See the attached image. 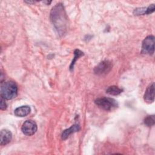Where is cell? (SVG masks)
Segmentation results:
<instances>
[{"mask_svg": "<svg viewBox=\"0 0 155 155\" xmlns=\"http://www.w3.org/2000/svg\"><path fill=\"white\" fill-rule=\"evenodd\" d=\"M50 19L58 34L61 36L65 34L68 27V17L62 4L58 3L51 8Z\"/></svg>", "mask_w": 155, "mask_h": 155, "instance_id": "6da1fadb", "label": "cell"}, {"mask_svg": "<svg viewBox=\"0 0 155 155\" xmlns=\"http://www.w3.org/2000/svg\"><path fill=\"white\" fill-rule=\"evenodd\" d=\"M0 93L3 99L11 100L17 96L18 87L13 81L4 82L1 85Z\"/></svg>", "mask_w": 155, "mask_h": 155, "instance_id": "7a4b0ae2", "label": "cell"}, {"mask_svg": "<svg viewBox=\"0 0 155 155\" xmlns=\"http://www.w3.org/2000/svg\"><path fill=\"white\" fill-rule=\"evenodd\" d=\"M94 103L100 108L105 111H111L117 107V103L114 99L107 97L97 98Z\"/></svg>", "mask_w": 155, "mask_h": 155, "instance_id": "3957f363", "label": "cell"}, {"mask_svg": "<svg viewBox=\"0 0 155 155\" xmlns=\"http://www.w3.org/2000/svg\"><path fill=\"white\" fill-rule=\"evenodd\" d=\"M154 37L153 35L146 37L143 42L142 45V53L144 54H153L154 51Z\"/></svg>", "mask_w": 155, "mask_h": 155, "instance_id": "277c9868", "label": "cell"}, {"mask_svg": "<svg viewBox=\"0 0 155 155\" xmlns=\"http://www.w3.org/2000/svg\"><path fill=\"white\" fill-rule=\"evenodd\" d=\"M112 68V64L108 60L99 63L94 68V72L97 75H105Z\"/></svg>", "mask_w": 155, "mask_h": 155, "instance_id": "5b68a950", "label": "cell"}, {"mask_svg": "<svg viewBox=\"0 0 155 155\" xmlns=\"http://www.w3.org/2000/svg\"><path fill=\"white\" fill-rule=\"evenodd\" d=\"M22 132L26 136H32L37 131V125L32 120H27L24 122L21 127Z\"/></svg>", "mask_w": 155, "mask_h": 155, "instance_id": "8992f818", "label": "cell"}, {"mask_svg": "<svg viewBox=\"0 0 155 155\" xmlns=\"http://www.w3.org/2000/svg\"><path fill=\"white\" fill-rule=\"evenodd\" d=\"M144 101L147 103H153L154 100V83L152 82L146 89L143 95Z\"/></svg>", "mask_w": 155, "mask_h": 155, "instance_id": "52a82bcc", "label": "cell"}, {"mask_svg": "<svg viewBox=\"0 0 155 155\" xmlns=\"http://www.w3.org/2000/svg\"><path fill=\"white\" fill-rule=\"evenodd\" d=\"M12 134L10 131L7 129H3L0 133V144L1 145H5L8 144L12 140Z\"/></svg>", "mask_w": 155, "mask_h": 155, "instance_id": "ba28073f", "label": "cell"}, {"mask_svg": "<svg viewBox=\"0 0 155 155\" xmlns=\"http://www.w3.org/2000/svg\"><path fill=\"white\" fill-rule=\"evenodd\" d=\"M30 107L28 105H23L16 108L14 111V114L18 117H25L30 113Z\"/></svg>", "mask_w": 155, "mask_h": 155, "instance_id": "9c48e42d", "label": "cell"}, {"mask_svg": "<svg viewBox=\"0 0 155 155\" xmlns=\"http://www.w3.org/2000/svg\"><path fill=\"white\" fill-rule=\"evenodd\" d=\"M80 130V126L79 124H74L71 125L69 128L65 130L61 135V138L62 140L67 139L70 134L74 133L76 131H78Z\"/></svg>", "mask_w": 155, "mask_h": 155, "instance_id": "30bf717a", "label": "cell"}, {"mask_svg": "<svg viewBox=\"0 0 155 155\" xmlns=\"http://www.w3.org/2000/svg\"><path fill=\"white\" fill-rule=\"evenodd\" d=\"M123 90L122 88H120L117 86L116 85H112L109 87L107 90H106V93L110 95H113V96H117L120 94L122 92Z\"/></svg>", "mask_w": 155, "mask_h": 155, "instance_id": "8fae6325", "label": "cell"}, {"mask_svg": "<svg viewBox=\"0 0 155 155\" xmlns=\"http://www.w3.org/2000/svg\"><path fill=\"white\" fill-rule=\"evenodd\" d=\"M74 59H73L71 64H70V69L71 70L73 68V67H74V64L76 61L77 59H78V58L84 55V53L82 51H81V50H78V49H76L74 50Z\"/></svg>", "mask_w": 155, "mask_h": 155, "instance_id": "7c38bea8", "label": "cell"}, {"mask_svg": "<svg viewBox=\"0 0 155 155\" xmlns=\"http://www.w3.org/2000/svg\"><path fill=\"white\" fill-rule=\"evenodd\" d=\"M144 124L148 127H152L155 124L154 115H150L147 116L144 119Z\"/></svg>", "mask_w": 155, "mask_h": 155, "instance_id": "4fadbf2b", "label": "cell"}, {"mask_svg": "<svg viewBox=\"0 0 155 155\" xmlns=\"http://www.w3.org/2000/svg\"><path fill=\"white\" fill-rule=\"evenodd\" d=\"M133 13L134 15H143L147 14V7H139L134 9Z\"/></svg>", "mask_w": 155, "mask_h": 155, "instance_id": "5bb4252c", "label": "cell"}, {"mask_svg": "<svg viewBox=\"0 0 155 155\" xmlns=\"http://www.w3.org/2000/svg\"><path fill=\"white\" fill-rule=\"evenodd\" d=\"M154 4H151L148 7H147V14H150L154 11Z\"/></svg>", "mask_w": 155, "mask_h": 155, "instance_id": "9a60e30c", "label": "cell"}, {"mask_svg": "<svg viewBox=\"0 0 155 155\" xmlns=\"http://www.w3.org/2000/svg\"><path fill=\"white\" fill-rule=\"evenodd\" d=\"M0 108L2 110H4L7 108V104H5V101H4L3 98L1 97V104H0Z\"/></svg>", "mask_w": 155, "mask_h": 155, "instance_id": "2e32d148", "label": "cell"}]
</instances>
